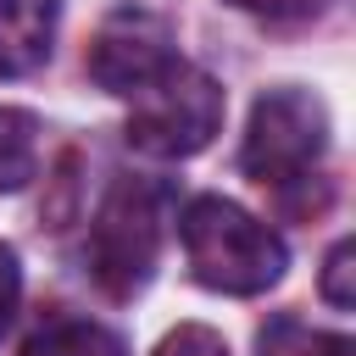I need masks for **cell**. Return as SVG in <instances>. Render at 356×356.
<instances>
[{"label": "cell", "mask_w": 356, "mask_h": 356, "mask_svg": "<svg viewBox=\"0 0 356 356\" xmlns=\"http://www.w3.org/2000/svg\"><path fill=\"white\" fill-rule=\"evenodd\" d=\"M178 239H184L189 273L217 295H261L289 267L284 239L222 195H195L178 217Z\"/></svg>", "instance_id": "6da1fadb"}, {"label": "cell", "mask_w": 356, "mask_h": 356, "mask_svg": "<svg viewBox=\"0 0 356 356\" xmlns=\"http://www.w3.org/2000/svg\"><path fill=\"white\" fill-rule=\"evenodd\" d=\"M328 150V111L317 95L306 89H267L250 106V128H245V150L239 167L261 184L289 195L295 184H312Z\"/></svg>", "instance_id": "7a4b0ae2"}, {"label": "cell", "mask_w": 356, "mask_h": 356, "mask_svg": "<svg viewBox=\"0 0 356 356\" xmlns=\"http://www.w3.org/2000/svg\"><path fill=\"white\" fill-rule=\"evenodd\" d=\"M128 145L161 161H184L195 150H206L222 128V89L211 72L172 61L161 78H150L139 95H128Z\"/></svg>", "instance_id": "3957f363"}, {"label": "cell", "mask_w": 356, "mask_h": 356, "mask_svg": "<svg viewBox=\"0 0 356 356\" xmlns=\"http://www.w3.org/2000/svg\"><path fill=\"white\" fill-rule=\"evenodd\" d=\"M161 256V189L145 178H117L89 222V273L111 300L150 284Z\"/></svg>", "instance_id": "277c9868"}, {"label": "cell", "mask_w": 356, "mask_h": 356, "mask_svg": "<svg viewBox=\"0 0 356 356\" xmlns=\"http://www.w3.org/2000/svg\"><path fill=\"white\" fill-rule=\"evenodd\" d=\"M172 61H178L172 28H167V17L145 11V6L111 11V17L95 28V44H89V78H95L106 95H122V100L139 95L150 78H161Z\"/></svg>", "instance_id": "5b68a950"}, {"label": "cell", "mask_w": 356, "mask_h": 356, "mask_svg": "<svg viewBox=\"0 0 356 356\" xmlns=\"http://www.w3.org/2000/svg\"><path fill=\"white\" fill-rule=\"evenodd\" d=\"M56 0H0V78H28L50 61Z\"/></svg>", "instance_id": "8992f818"}, {"label": "cell", "mask_w": 356, "mask_h": 356, "mask_svg": "<svg viewBox=\"0 0 356 356\" xmlns=\"http://www.w3.org/2000/svg\"><path fill=\"white\" fill-rule=\"evenodd\" d=\"M22 356H128L122 339L89 317H50L39 334H28Z\"/></svg>", "instance_id": "52a82bcc"}, {"label": "cell", "mask_w": 356, "mask_h": 356, "mask_svg": "<svg viewBox=\"0 0 356 356\" xmlns=\"http://www.w3.org/2000/svg\"><path fill=\"white\" fill-rule=\"evenodd\" d=\"M39 167V122L17 106H0V195L22 189Z\"/></svg>", "instance_id": "ba28073f"}, {"label": "cell", "mask_w": 356, "mask_h": 356, "mask_svg": "<svg viewBox=\"0 0 356 356\" xmlns=\"http://www.w3.org/2000/svg\"><path fill=\"white\" fill-rule=\"evenodd\" d=\"M256 356H356V345L345 334H323L306 328L300 317H273L256 334Z\"/></svg>", "instance_id": "9c48e42d"}, {"label": "cell", "mask_w": 356, "mask_h": 356, "mask_svg": "<svg viewBox=\"0 0 356 356\" xmlns=\"http://www.w3.org/2000/svg\"><path fill=\"white\" fill-rule=\"evenodd\" d=\"M350 261H356V245H350V239H339V245L328 250V261H323V300L339 306V312L356 306V284H350L356 267H350Z\"/></svg>", "instance_id": "30bf717a"}, {"label": "cell", "mask_w": 356, "mask_h": 356, "mask_svg": "<svg viewBox=\"0 0 356 356\" xmlns=\"http://www.w3.org/2000/svg\"><path fill=\"white\" fill-rule=\"evenodd\" d=\"M156 356H228V345H222L217 328H206V323H184V328H172V334L156 345Z\"/></svg>", "instance_id": "8fae6325"}, {"label": "cell", "mask_w": 356, "mask_h": 356, "mask_svg": "<svg viewBox=\"0 0 356 356\" xmlns=\"http://www.w3.org/2000/svg\"><path fill=\"white\" fill-rule=\"evenodd\" d=\"M250 17H267V22H300V17H317L328 0H228Z\"/></svg>", "instance_id": "7c38bea8"}, {"label": "cell", "mask_w": 356, "mask_h": 356, "mask_svg": "<svg viewBox=\"0 0 356 356\" xmlns=\"http://www.w3.org/2000/svg\"><path fill=\"white\" fill-rule=\"evenodd\" d=\"M17 300H22V267H17V250H11V245H0V334L11 328Z\"/></svg>", "instance_id": "4fadbf2b"}]
</instances>
